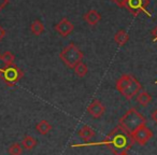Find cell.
I'll return each mask as SVG.
<instances>
[{"label":"cell","instance_id":"1","mask_svg":"<svg viewBox=\"0 0 157 155\" xmlns=\"http://www.w3.org/2000/svg\"><path fill=\"white\" fill-rule=\"evenodd\" d=\"M102 143L107 144L108 148L113 152V154L127 155V152L133 145L135 141H133L131 134H129L118 125Z\"/></svg>","mask_w":157,"mask_h":155},{"label":"cell","instance_id":"2","mask_svg":"<svg viewBox=\"0 0 157 155\" xmlns=\"http://www.w3.org/2000/svg\"><path fill=\"white\" fill-rule=\"evenodd\" d=\"M115 88L127 100H131L141 91L142 85L131 74H124L116 81Z\"/></svg>","mask_w":157,"mask_h":155},{"label":"cell","instance_id":"3","mask_svg":"<svg viewBox=\"0 0 157 155\" xmlns=\"http://www.w3.org/2000/svg\"><path fill=\"white\" fill-rule=\"evenodd\" d=\"M145 123H146L145 118L141 113H139L137 111V109L131 108L120 120V126L123 127L129 134H132L140 126L145 125Z\"/></svg>","mask_w":157,"mask_h":155},{"label":"cell","instance_id":"4","mask_svg":"<svg viewBox=\"0 0 157 155\" xmlns=\"http://www.w3.org/2000/svg\"><path fill=\"white\" fill-rule=\"evenodd\" d=\"M83 56V52L74 43H70L59 53L60 60L69 68H74L78 63H81Z\"/></svg>","mask_w":157,"mask_h":155},{"label":"cell","instance_id":"5","mask_svg":"<svg viewBox=\"0 0 157 155\" xmlns=\"http://www.w3.org/2000/svg\"><path fill=\"white\" fill-rule=\"evenodd\" d=\"M23 76H24L23 70L14 64L11 66H5L3 68H0V79L8 86H14L17 82L21 81Z\"/></svg>","mask_w":157,"mask_h":155},{"label":"cell","instance_id":"6","mask_svg":"<svg viewBox=\"0 0 157 155\" xmlns=\"http://www.w3.org/2000/svg\"><path fill=\"white\" fill-rule=\"evenodd\" d=\"M148 5L150 0H125L123 8H125L133 16H138L141 13L151 15V12H148L147 10Z\"/></svg>","mask_w":157,"mask_h":155},{"label":"cell","instance_id":"7","mask_svg":"<svg viewBox=\"0 0 157 155\" xmlns=\"http://www.w3.org/2000/svg\"><path fill=\"white\" fill-rule=\"evenodd\" d=\"M132 139L135 142H137L140 145H145L147 143V141L153 137V133L150 128L145 126V125H142L139 128H137L132 134Z\"/></svg>","mask_w":157,"mask_h":155},{"label":"cell","instance_id":"8","mask_svg":"<svg viewBox=\"0 0 157 155\" xmlns=\"http://www.w3.org/2000/svg\"><path fill=\"white\" fill-rule=\"evenodd\" d=\"M54 29H55V31H57V33H59V36H61V37H68V36L73 31L74 26L67 17H63L55 25Z\"/></svg>","mask_w":157,"mask_h":155},{"label":"cell","instance_id":"9","mask_svg":"<svg viewBox=\"0 0 157 155\" xmlns=\"http://www.w3.org/2000/svg\"><path fill=\"white\" fill-rule=\"evenodd\" d=\"M87 112L93 118H101V116L103 115V113L105 112V106L101 103L100 100L95 99V100H93V103L88 106Z\"/></svg>","mask_w":157,"mask_h":155},{"label":"cell","instance_id":"10","mask_svg":"<svg viewBox=\"0 0 157 155\" xmlns=\"http://www.w3.org/2000/svg\"><path fill=\"white\" fill-rule=\"evenodd\" d=\"M83 18L90 26H96L101 21V14L95 9H90L83 15Z\"/></svg>","mask_w":157,"mask_h":155},{"label":"cell","instance_id":"11","mask_svg":"<svg viewBox=\"0 0 157 155\" xmlns=\"http://www.w3.org/2000/svg\"><path fill=\"white\" fill-rule=\"evenodd\" d=\"M78 136H80L84 141L87 142L95 137V131L92 127L87 126V125H84V126L78 130Z\"/></svg>","mask_w":157,"mask_h":155},{"label":"cell","instance_id":"12","mask_svg":"<svg viewBox=\"0 0 157 155\" xmlns=\"http://www.w3.org/2000/svg\"><path fill=\"white\" fill-rule=\"evenodd\" d=\"M129 40V36L124 29H121V30L116 31L115 35H114V41L115 43H117L118 45H125V44L128 42Z\"/></svg>","mask_w":157,"mask_h":155},{"label":"cell","instance_id":"13","mask_svg":"<svg viewBox=\"0 0 157 155\" xmlns=\"http://www.w3.org/2000/svg\"><path fill=\"white\" fill-rule=\"evenodd\" d=\"M137 101L143 107H146L152 101V96L146 91H140L137 95Z\"/></svg>","mask_w":157,"mask_h":155},{"label":"cell","instance_id":"14","mask_svg":"<svg viewBox=\"0 0 157 155\" xmlns=\"http://www.w3.org/2000/svg\"><path fill=\"white\" fill-rule=\"evenodd\" d=\"M21 144H22L23 149H25V150H27V151H30L36 148V145H37V140L33 137H31V136H25V137L23 138L22 143Z\"/></svg>","mask_w":157,"mask_h":155},{"label":"cell","instance_id":"15","mask_svg":"<svg viewBox=\"0 0 157 155\" xmlns=\"http://www.w3.org/2000/svg\"><path fill=\"white\" fill-rule=\"evenodd\" d=\"M36 129H37L38 133L41 134V135H48L51 131V129H52V126H51V124L48 121L42 120L36 125Z\"/></svg>","mask_w":157,"mask_h":155},{"label":"cell","instance_id":"16","mask_svg":"<svg viewBox=\"0 0 157 155\" xmlns=\"http://www.w3.org/2000/svg\"><path fill=\"white\" fill-rule=\"evenodd\" d=\"M30 31L33 33L35 36H40L42 33L44 31V25L41 21L36 20L31 23L30 25Z\"/></svg>","mask_w":157,"mask_h":155},{"label":"cell","instance_id":"17","mask_svg":"<svg viewBox=\"0 0 157 155\" xmlns=\"http://www.w3.org/2000/svg\"><path fill=\"white\" fill-rule=\"evenodd\" d=\"M74 69V72H75V74L78 76H80V78H84V76L87 74L88 72V68L87 66L85 65V64L83 63V61H81V63H78V65L75 66V67L73 68Z\"/></svg>","mask_w":157,"mask_h":155},{"label":"cell","instance_id":"18","mask_svg":"<svg viewBox=\"0 0 157 155\" xmlns=\"http://www.w3.org/2000/svg\"><path fill=\"white\" fill-rule=\"evenodd\" d=\"M1 60L3 61V64H5V66H11L14 64V60H15V56H14V54L12 52H10V51H7V52H5L2 55H1Z\"/></svg>","mask_w":157,"mask_h":155},{"label":"cell","instance_id":"19","mask_svg":"<svg viewBox=\"0 0 157 155\" xmlns=\"http://www.w3.org/2000/svg\"><path fill=\"white\" fill-rule=\"evenodd\" d=\"M8 152L10 155H22L23 146L20 143H12L8 149Z\"/></svg>","mask_w":157,"mask_h":155},{"label":"cell","instance_id":"20","mask_svg":"<svg viewBox=\"0 0 157 155\" xmlns=\"http://www.w3.org/2000/svg\"><path fill=\"white\" fill-rule=\"evenodd\" d=\"M151 35H152L153 39H154L155 42H157V25L154 27V28L152 29V31H151Z\"/></svg>","mask_w":157,"mask_h":155},{"label":"cell","instance_id":"21","mask_svg":"<svg viewBox=\"0 0 157 155\" xmlns=\"http://www.w3.org/2000/svg\"><path fill=\"white\" fill-rule=\"evenodd\" d=\"M9 2H10V0H0V11L2 9H5L6 6H8Z\"/></svg>","mask_w":157,"mask_h":155},{"label":"cell","instance_id":"22","mask_svg":"<svg viewBox=\"0 0 157 155\" xmlns=\"http://www.w3.org/2000/svg\"><path fill=\"white\" fill-rule=\"evenodd\" d=\"M6 35H7V31H6V29L3 28L2 26H0V40H2L3 38L6 37Z\"/></svg>","mask_w":157,"mask_h":155},{"label":"cell","instance_id":"23","mask_svg":"<svg viewBox=\"0 0 157 155\" xmlns=\"http://www.w3.org/2000/svg\"><path fill=\"white\" fill-rule=\"evenodd\" d=\"M114 3H116V5L118 6V7H121V8H123V5H124V1L125 0H112Z\"/></svg>","mask_w":157,"mask_h":155},{"label":"cell","instance_id":"24","mask_svg":"<svg viewBox=\"0 0 157 155\" xmlns=\"http://www.w3.org/2000/svg\"><path fill=\"white\" fill-rule=\"evenodd\" d=\"M152 120L157 124V109L152 112Z\"/></svg>","mask_w":157,"mask_h":155},{"label":"cell","instance_id":"25","mask_svg":"<svg viewBox=\"0 0 157 155\" xmlns=\"http://www.w3.org/2000/svg\"><path fill=\"white\" fill-rule=\"evenodd\" d=\"M0 58H1V54H0Z\"/></svg>","mask_w":157,"mask_h":155},{"label":"cell","instance_id":"26","mask_svg":"<svg viewBox=\"0 0 157 155\" xmlns=\"http://www.w3.org/2000/svg\"><path fill=\"white\" fill-rule=\"evenodd\" d=\"M156 83H157V81H156Z\"/></svg>","mask_w":157,"mask_h":155}]
</instances>
